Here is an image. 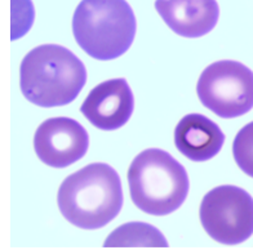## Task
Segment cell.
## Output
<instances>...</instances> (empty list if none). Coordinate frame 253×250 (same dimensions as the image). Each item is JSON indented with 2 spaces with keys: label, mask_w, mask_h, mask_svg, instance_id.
<instances>
[{
  "label": "cell",
  "mask_w": 253,
  "mask_h": 250,
  "mask_svg": "<svg viewBox=\"0 0 253 250\" xmlns=\"http://www.w3.org/2000/svg\"><path fill=\"white\" fill-rule=\"evenodd\" d=\"M123 200L119 174L103 163L89 164L69 176L57 195L61 214L84 230L107 226L120 213Z\"/></svg>",
  "instance_id": "6da1fadb"
},
{
  "label": "cell",
  "mask_w": 253,
  "mask_h": 250,
  "mask_svg": "<svg viewBox=\"0 0 253 250\" xmlns=\"http://www.w3.org/2000/svg\"><path fill=\"white\" fill-rule=\"evenodd\" d=\"M87 81L82 61L67 48L45 44L25 56L20 67V87L27 101L40 107L71 104Z\"/></svg>",
  "instance_id": "7a4b0ae2"
},
{
  "label": "cell",
  "mask_w": 253,
  "mask_h": 250,
  "mask_svg": "<svg viewBox=\"0 0 253 250\" xmlns=\"http://www.w3.org/2000/svg\"><path fill=\"white\" fill-rule=\"evenodd\" d=\"M136 17L126 0H82L73 17L74 37L94 60L123 56L136 36Z\"/></svg>",
  "instance_id": "3957f363"
},
{
  "label": "cell",
  "mask_w": 253,
  "mask_h": 250,
  "mask_svg": "<svg viewBox=\"0 0 253 250\" xmlns=\"http://www.w3.org/2000/svg\"><path fill=\"white\" fill-rule=\"evenodd\" d=\"M126 178L133 204L150 215L173 213L189 194L186 169L159 148L138 153L129 165Z\"/></svg>",
  "instance_id": "277c9868"
},
{
  "label": "cell",
  "mask_w": 253,
  "mask_h": 250,
  "mask_svg": "<svg viewBox=\"0 0 253 250\" xmlns=\"http://www.w3.org/2000/svg\"><path fill=\"white\" fill-rule=\"evenodd\" d=\"M197 93L217 116H242L253 108V71L237 61H217L202 72Z\"/></svg>",
  "instance_id": "5b68a950"
},
{
  "label": "cell",
  "mask_w": 253,
  "mask_h": 250,
  "mask_svg": "<svg viewBox=\"0 0 253 250\" xmlns=\"http://www.w3.org/2000/svg\"><path fill=\"white\" fill-rule=\"evenodd\" d=\"M200 222L217 243L238 245L253 235V197L237 186L216 187L203 197Z\"/></svg>",
  "instance_id": "8992f818"
},
{
  "label": "cell",
  "mask_w": 253,
  "mask_h": 250,
  "mask_svg": "<svg viewBox=\"0 0 253 250\" xmlns=\"http://www.w3.org/2000/svg\"><path fill=\"white\" fill-rule=\"evenodd\" d=\"M89 136L70 117H52L39 125L34 136L38 157L52 168H66L87 153Z\"/></svg>",
  "instance_id": "52a82bcc"
},
{
  "label": "cell",
  "mask_w": 253,
  "mask_h": 250,
  "mask_svg": "<svg viewBox=\"0 0 253 250\" xmlns=\"http://www.w3.org/2000/svg\"><path fill=\"white\" fill-rule=\"evenodd\" d=\"M133 108L134 98L129 84L126 79H113L90 90L80 111L94 127L110 132L128 123Z\"/></svg>",
  "instance_id": "ba28073f"
},
{
  "label": "cell",
  "mask_w": 253,
  "mask_h": 250,
  "mask_svg": "<svg viewBox=\"0 0 253 250\" xmlns=\"http://www.w3.org/2000/svg\"><path fill=\"white\" fill-rule=\"evenodd\" d=\"M155 9L170 30L190 39L211 33L220 17L216 0H157Z\"/></svg>",
  "instance_id": "9c48e42d"
},
{
  "label": "cell",
  "mask_w": 253,
  "mask_h": 250,
  "mask_svg": "<svg viewBox=\"0 0 253 250\" xmlns=\"http://www.w3.org/2000/svg\"><path fill=\"white\" fill-rule=\"evenodd\" d=\"M225 142L222 130L216 123L199 113L182 117L174 129L177 150L191 161H207L220 152Z\"/></svg>",
  "instance_id": "30bf717a"
},
{
  "label": "cell",
  "mask_w": 253,
  "mask_h": 250,
  "mask_svg": "<svg viewBox=\"0 0 253 250\" xmlns=\"http://www.w3.org/2000/svg\"><path fill=\"white\" fill-rule=\"evenodd\" d=\"M106 248H167L168 243L158 228L142 222L120 226L105 241Z\"/></svg>",
  "instance_id": "8fae6325"
},
{
  "label": "cell",
  "mask_w": 253,
  "mask_h": 250,
  "mask_svg": "<svg viewBox=\"0 0 253 250\" xmlns=\"http://www.w3.org/2000/svg\"><path fill=\"white\" fill-rule=\"evenodd\" d=\"M233 153L238 167L253 178V121L239 130L234 140Z\"/></svg>",
  "instance_id": "7c38bea8"
}]
</instances>
